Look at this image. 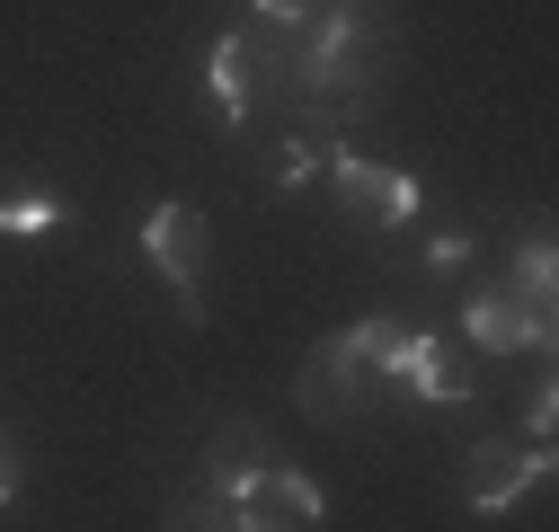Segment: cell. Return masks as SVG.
<instances>
[{
    "label": "cell",
    "instance_id": "2e32d148",
    "mask_svg": "<svg viewBox=\"0 0 559 532\" xmlns=\"http://www.w3.org/2000/svg\"><path fill=\"white\" fill-rule=\"evenodd\" d=\"M10 497H19V444L0 435V506H10Z\"/></svg>",
    "mask_w": 559,
    "mask_h": 532
},
{
    "label": "cell",
    "instance_id": "52a82bcc",
    "mask_svg": "<svg viewBox=\"0 0 559 532\" xmlns=\"http://www.w3.org/2000/svg\"><path fill=\"white\" fill-rule=\"evenodd\" d=\"M427 409H462V399L479 390V355L462 347V338H436V328H417V355H408V373H400Z\"/></svg>",
    "mask_w": 559,
    "mask_h": 532
},
{
    "label": "cell",
    "instance_id": "9c48e42d",
    "mask_svg": "<svg viewBox=\"0 0 559 532\" xmlns=\"http://www.w3.org/2000/svg\"><path fill=\"white\" fill-rule=\"evenodd\" d=\"M337 338H346V355H356L365 373H408V355H417V328L408 319H356V328H337Z\"/></svg>",
    "mask_w": 559,
    "mask_h": 532
},
{
    "label": "cell",
    "instance_id": "3957f363",
    "mask_svg": "<svg viewBox=\"0 0 559 532\" xmlns=\"http://www.w3.org/2000/svg\"><path fill=\"white\" fill-rule=\"evenodd\" d=\"M231 515H240V532H320L329 523V497H320V480H302V471H258L240 497H231Z\"/></svg>",
    "mask_w": 559,
    "mask_h": 532
},
{
    "label": "cell",
    "instance_id": "4fadbf2b",
    "mask_svg": "<svg viewBox=\"0 0 559 532\" xmlns=\"http://www.w3.org/2000/svg\"><path fill=\"white\" fill-rule=\"evenodd\" d=\"M524 426H533V444H550V426H559V390H550V373H542L533 399H524Z\"/></svg>",
    "mask_w": 559,
    "mask_h": 532
},
{
    "label": "cell",
    "instance_id": "7a4b0ae2",
    "mask_svg": "<svg viewBox=\"0 0 559 532\" xmlns=\"http://www.w3.org/2000/svg\"><path fill=\"white\" fill-rule=\"evenodd\" d=\"M329 178H337V214L356 222V231H400V222L417 214V178L391 169V160H356V152H337Z\"/></svg>",
    "mask_w": 559,
    "mask_h": 532
},
{
    "label": "cell",
    "instance_id": "30bf717a",
    "mask_svg": "<svg viewBox=\"0 0 559 532\" xmlns=\"http://www.w3.org/2000/svg\"><path fill=\"white\" fill-rule=\"evenodd\" d=\"M507 285L550 319V302H559V257H550V231H542V222L524 231V249H515V266H507Z\"/></svg>",
    "mask_w": 559,
    "mask_h": 532
},
{
    "label": "cell",
    "instance_id": "8992f818",
    "mask_svg": "<svg viewBox=\"0 0 559 532\" xmlns=\"http://www.w3.org/2000/svg\"><path fill=\"white\" fill-rule=\"evenodd\" d=\"M533 480H550V444H533V452H515V444H471V506L479 515H507Z\"/></svg>",
    "mask_w": 559,
    "mask_h": 532
},
{
    "label": "cell",
    "instance_id": "8fae6325",
    "mask_svg": "<svg viewBox=\"0 0 559 532\" xmlns=\"http://www.w3.org/2000/svg\"><path fill=\"white\" fill-rule=\"evenodd\" d=\"M53 222H62V205L45 186H10L0 178V231H53Z\"/></svg>",
    "mask_w": 559,
    "mask_h": 532
},
{
    "label": "cell",
    "instance_id": "5bb4252c",
    "mask_svg": "<svg viewBox=\"0 0 559 532\" xmlns=\"http://www.w3.org/2000/svg\"><path fill=\"white\" fill-rule=\"evenodd\" d=\"M249 10H258V19H275V27H302V19H320V10H329V0H249Z\"/></svg>",
    "mask_w": 559,
    "mask_h": 532
},
{
    "label": "cell",
    "instance_id": "ba28073f",
    "mask_svg": "<svg viewBox=\"0 0 559 532\" xmlns=\"http://www.w3.org/2000/svg\"><path fill=\"white\" fill-rule=\"evenodd\" d=\"M204 471H214V488H223V497H240L258 471H275V444H266V426H258V418H223V435L204 444Z\"/></svg>",
    "mask_w": 559,
    "mask_h": 532
},
{
    "label": "cell",
    "instance_id": "6da1fadb",
    "mask_svg": "<svg viewBox=\"0 0 559 532\" xmlns=\"http://www.w3.org/2000/svg\"><path fill=\"white\" fill-rule=\"evenodd\" d=\"M143 257H152V276H169L178 285V311L187 319H204L214 302H204V266H214V222H204L195 205H160L152 222H143Z\"/></svg>",
    "mask_w": 559,
    "mask_h": 532
},
{
    "label": "cell",
    "instance_id": "277c9868",
    "mask_svg": "<svg viewBox=\"0 0 559 532\" xmlns=\"http://www.w3.org/2000/svg\"><path fill=\"white\" fill-rule=\"evenodd\" d=\"M462 328H471V347H488V355H542V347H550V319H542L507 276H488V285L471 293Z\"/></svg>",
    "mask_w": 559,
    "mask_h": 532
},
{
    "label": "cell",
    "instance_id": "9a60e30c",
    "mask_svg": "<svg viewBox=\"0 0 559 532\" xmlns=\"http://www.w3.org/2000/svg\"><path fill=\"white\" fill-rule=\"evenodd\" d=\"M462 257H471V231H444V240L427 249V266H436V276H453V266H462Z\"/></svg>",
    "mask_w": 559,
    "mask_h": 532
},
{
    "label": "cell",
    "instance_id": "7c38bea8",
    "mask_svg": "<svg viewBox=\"0 0 559 532\" xmlns=\"http://www.w3.org/2000/svg\"><path fill=\"white\" fill-rule=\"evenodd\" d=\"M160 532H240V515H231V497H223V488H204V497H178Z\"/></svg>",
    "mask_w": 559,
    "mask_h": 532
},
{
    "label": "cell",
    "instance_id": "5b68a950",
    "mask_svg": "<svg viewBox=\"0 0 559 532\" xmlns=\"http://www.w3.org/2000/svg\"><path fill=\"white\" fill-rule=\"evenodd\" d=\"M294 399H302V418H320V426H346V418L365 409V364L346 355V338H320V347L302 355Z\"/></svg>",
    "mask_w": 559,
    "mask_h": 532
}]
</instances>
